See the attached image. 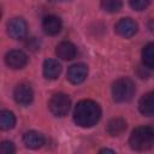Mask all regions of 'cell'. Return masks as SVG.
Returning a JSON list of instances; mask_svg holds the SVG:
<instances>
[{"instance_id":"obj_2","label":"cell","mask_w":154,"mask_h":154,"mask_svg":"<svg viewBox=\"0 0 154 154\" xmlns=\"http://www.w3.org/2000/svg\"><path fill=\"white\" fill-rule=\"evenodd\" d=\"M130 147L135 150H148L154 144V128L153 126H138L134 129L129 138Z\"/></svg>"},{"instance_id":"obj_6","label":"cell","mask_w":154,"mask_h":154,"mask_svg":"<svg viewBox=\"0 0 154 154\" xmlns=\"http://www.w3.org/2000/svg\"><path fill=\"white\" fill-rule=\"evenodd\" d=\"M5 63L10 69L13 70H18L22 69L28 63V57L24 52L18 51V49H13L6 53L5 55Z\"/></svg>"},{"instance_id":"obj_11","label":"cell","mask_w":154,"mask_h":154,"mask_svg":"<svg viewBox=\"0 0 154 154\" xmlns=\"http://www.w3.org/2000/svg\"><path fill=\"white\" fill-rule=\"evenodd\" d=\"M55 54L63 60H72L77 54V48L73 43L69 41H63L57 46Z\"/></svg>"},{"instance_id":"obj_3","label":"cell","mask_w":154,"mask_h":154,"mask_svg":"<svg viewBox=\"0 0 154 154\" xmlns=\"http://www.w3.org/2000/svg\"><path fill=\"white\" fill-rule=\"evenodd\" d=\"M135 83L126 77L117 79L112 85V96L116 102H128L135 95Z\"/></svg>"},{"instance_id":"obj_9","label":"cell","mask_w":154,"mask_h":154,"mask_svg":"<svg viewBox=\"0 0 154 154\" xmlns=\"http://www.w3.org/2000/svg\"><path fill=\"white\" fill-rule=\"evenodd\" d=\"M87 75H88L87 65L78 63V64H73L72 66L69 67L66 76H67V79L72 84H79L87 78Z\"/></svg>"},{"instance_id":"obj_15","label":"cell","mask_w":154,"mask_h":154,"mask_svg":"<svg viewBox=\"0 0 154 154\" xmlns=\"http://www.w3.org/2000/svg\"><path fill=\"white\" fill-rule=\"evenodd\" d=\"M126 129V122L123 118H113L107 124V132L111 136H119Z\"/></svg>"},{"instance_id":"obj_19","label":"cell","mask_w":154,"mask_h":154,"mask_svg":"<svg viewBox=\"0 0 154 154\" xmlns=\"http://www.w3.org/2000/svg\"><path fill=\"white\" fill-rule=\"evenodd\" d=\"M129 5L135 11H142L149 5V0H129Z\"/></svg>"},{"instance_id":"obj_21","label":"cell","mask_w":154,"mask_h":154,"mask_svg":"<svg viewBox=\"0 0 154 154\" xmlns=\"http://www.w3.org/2000/svg\"><path fill=\"white\" fill-rule=\"evenodd\" d=\"M25 46L30 51H37V49H40V41L36 37H29L28 41L25 42Z\"/></svg>"},{"instance_id":"obj_16","label":"cell","mask_w":154,"mask_h":154,"mask_svg":"<svg viewBox=\"0 0 154 154\" xmlns=\"http://www.w3.org/2000/svg\"><path fill=\"white\" fill-rule=\"evenodd\" d=\"M142 61L148 69H154V42L146 45L142 49Z\"/></svg>"},{"instance_id":"obj_7","label":"cell","mask_w":154,"mask_h":154,"mask_svg":"<svg viewBox=\"0 0 154 154\" xmlns=\"http://www.w3.org/2000/svg\"><path fill=\"white\" fill-rule=\"evenodd\" d=\"M116 32L125 38L132 37L137 32V23L131 18H122L116 24Z\"/></svg>"},{"instance_id":"obj_12","label":"cell","mask_w":154,"mask_h":154,"mask_svg":"<svg viewBox=\"0 0 154 154\" xmlns=\"http://www.w3.org/2000/svg\"><path fill=\"white\" fill-rule=\"evenodd\" d=\"M23 143L25 144L26 148L37 149L45 144V137L40 132L31 130L23 135Z\"/></svg>"},{"instance_id":"obj_14","label":"cell","mask_w":154,"mask_h":154,"mask_svg":"<svg viewBox=\"0 0 154 154\" xmlns=\"http://www.w3.org/2000/svg\"><path fill=\"white\" fill-rule=\"evenodd\" d=\"M61 72V65L54 59H46L43 63V76L47 79H55Z\"/></svg>"},{"instance_id":"obj_5","label":"cell","mask_w":154,"mask_h":154,"mask_svg":"<svg viewBox=\"0 0 154 154\" xmlns=\"http://www.w3.org/2000/svg\"><path fill=\"white\" fill-rule=\"evenodd\" d=\"M26 22L20 17H14L7 23V34L14 40L24 38L26 35Z\"/></svg>"},{"instance_id":"obj_23","label":"cell","mask_w":154,"mask_h":154,"mask_svg":"<svg viewBox=\"0 0 154 154\" xmlns=\"http://www.w3.org/2000/svg\"><path fill=\"white\" fill-rule=\"evenodd\" d=\"M149 29H150L152 31H154V19H152V20L149 22Z\"/></svg>"},{"instance_id":"obj_1","label":"cell","mask_w":154,"mask_h":154,"mask_svg":"<svg viewBox=\"0 0 154 154\" xmlns=\"http://www.w3.org/2000/svg\"><path fill=\"white\" fill-rule=\"evenodd\" d=\"M101 117L99 103L93 100L79 101L73 109V120L81 128H90L95 125Z\"/></svg>"},{"instance_id":"obj_18","label":"cell","mask_w":154,"mask_h":154,"mask_svg":"<svg viewBox=\"0 0 154 154\" xmlns=\"http://www.w3.org/2000/svg\"><path fill=\"white\" fill-rule=\"evenodd\" d=\"M122 0H101V7L108 13H116L122 8Z\"/></svg>"},{"instance_id":"obj_24","label":"cell","mask_w":154,"mask_h":154,"mask_svg":"<svg viewBox=\"0 0 154 154\" xmlns=\"http://www.w3.org/2000/svg\"><path fill=\"white\" fill-rule=\"evenodd\" d=\"M51 1H54V0H51Z\"/></svg>"},{"instance_id":"obj_4","label":"cell","mask_w":154,"mask_h":154,"mask_svg":"<svg viewBox=\"0 0 154 154\" xmlns=\"http://www.w3.org/2000/svg\"><path fill=\"white\" fill-rule=\"evenodd\" d=\"M70 106H71L70 97L63 93L54 94L48 102V108L52 112V114H54L55 117H65L70 109Z\"/></svg>"},{"instance_id":"obj_20","label":"cell","mask_w":154,"mask_h":154,"mask_svg":"<svg viewBox=\"0 0 154 154\" xmlns=\"http://www.w3.org/2000/svg\"><path fill=\"white\" fill-rule=\"evenodd\" d=\"M0 152L2 154H13L16 152L14 144L12 142H10V141H4L0 144Z\"/></svg>"},{"instance_id":"obj_17","label":"cell","mask_w":154,"mask_h":154,"mask_svg":"<svg viewBox=\"0 0 154 154\" xmlns=\"http://www.w3.org/2000/svg\"><path fill=\"white\" fill-rule=\"evenodd\" d=\"M16 124V117L10 111H2L0 114V128L2 130H11Z\"/></svg>"},{"instance_id":"obj_22","label":"cell","mask_w":154,"mask_h":154,"mask_svg":"<svg viewBox=\"0 0 154 154\" xmlns=\"http://www.w3.org/2000/svg\"><path fill=\"white\" fill-rule=\"evenodd\" d=\"M100 153H114V150H112V149H107V148H105V149H101V150H100Z\"/></svg>"},{"instance_id":"obj_10","label":"cell","mask_w":154,"mask_h":154,"mask_svg":"<svg viewBox=\"0 0 154 154\" xmlns=\"http://www.w3.org/2000/svg\"><path fill=\"white\" fill-rule=\"evenodd\" d=\"M61 20L59 17L57 16H53V14H49V16H46L43 19H42V29L43 31L47 34V35H57L60 32L61 30Z\"/></svg>"},{"instance_id":"obj_13","label":"cell","mask_w":154,"mask_h":154,"mask_svg":"<svg viewBox=\"0 0 154 154\" xmlns=\"http://www.w3.org/2000/svg\"><path fill=\"white\" fill-rule=\"evenodd\" d=\"M138 109L143 116H154V91H149L140 99Z\"/></svg>"},{"instance_id":"obj_8","label":"cell","mask_w":154,"mask_h":154,"mask_svg":"<svg viewBox=\"0 0 154 154\" xmlns=\"http://www.w3.org/2000/svg\"><path fill=\"white\" fill-rule=\"evenodd\" d=\"M34 93L29 84L20 83L13 90V99L19 105H29L32 101Z\"/></svg>"}]
</instances>
